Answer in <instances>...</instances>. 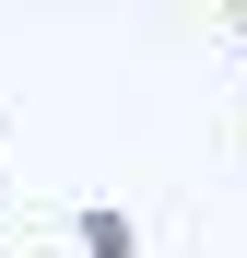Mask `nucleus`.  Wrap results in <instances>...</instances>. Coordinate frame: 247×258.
Segmentation results:
<instances>
[{"label":"nucleus","mask_w":247,"mask_h":258,"mask_svg":"<svg viewBox=\"0 0 247 258\" xmlns=\"http://www.w3.org/2000/svg\"><path fill=\"white\" fill-rule=\"evenodd\" d=\"M82 246L94 258H130V223H118V211H82Z\"/></svg>","instance_id":"obj_1"}]
</instances>
